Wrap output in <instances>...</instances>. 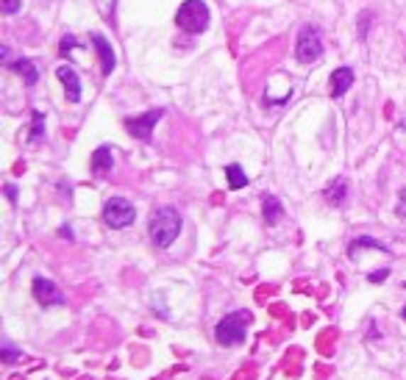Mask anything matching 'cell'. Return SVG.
<instances>
[{
	"label": "cell",
	"mask_w": 406,
	"mask_h": 380,
	"mask_svg": "<svg viewBox=\"0 0 406 380\" xmlns=\"http://www.w3.org/2000/svg\"><path fill=\"white\" fill-rule=\"evenodd\" d=\"M148 233H150V242L156 247H162V250L170 247L178 239V233H181V214L172 206L156 208L150 214V220H148Z\"/></svg>",
	"instance_id": "obj_1"
},
{
	"label": "cell",
	"mask_w": 406,
	"mask_h": 380,
	"mask_svg": "<svg viewBox=\"0 0 406 380\" xmlns=\"http://www.w3.org/2000/svg\"><path fill=\"white\" fill-rule=\"evenodd\" d=\"M248 325H251V311H231L217 322L214 328V339L223 347H237L248 336Z\"/></svg>",
	"instance_id": "obj_2"
},
{
	"label": "cell",
	"mask_w": 406,
	"mask_h": 380,
	"mask_svg": "<svg viewBox=\"0 0 406 380\" xmlns=\"http://www.w3.org/2000/svg\"><path fill=\"white\" fill-rule=\"evenodd\" d=\"M178 28L187 33H201L209 28V9L203 0H184L175 11Z\"/></svg>",
	"instance_id": "obj_3"
},
{
	"label": "cell",
	"mask_w": 406,
	"mask_h": 380,
	"mask_svg": "<svg viewBox=\"0 0 406 380\" xmlns=\"http://www.w3.org/2000/svg\"><path fill=\"white\" fill-rule=\"evenodd\" d=\"M134 220H136V211L126 197H111V200H106V206H103V222H106L109 228L120 230V228H128Z\"/></svg>",
	"instance_id": "obj_4"
},
{
	"label": "cell",
	"mask_w": 406,
	"mask_h": 380,
	"mask_svg": "<svg viewBox=\"0 0 406 380\" xmlns=\"http://www.w3.org/2000/svg\"><path fill=\"white\" fill-rule=\"evenodd\" d=\"M295 56L301 64H314L323 56V36L317 26H306L301 36H298V45H295Z\"/></svg>",
	"instance_id": "obj_5"
},
{
	"label": "cell",
	"mask_w": 406,
	"mask_h": 380,
	"mask_svg": "<svg viewBox=\"0 0 406 380\" xmlns=\"http://www.w3.org/2000/svg\"><path fill=\"white\" fill-rule=\"evenodd\" d=\"M165 117V111L162 108H153V111H148V114H142V117H131V120H126V128H128V133L136 136V139H142V142H148L150 139V133H153V128L156 123Z\"/></svg>",
	"instance_id": "obj_6"
},
{
	"label": "cell",
	"mask_w": 406,
	"mask_h": 380,
	"mask_svg": "<svg viewBox=\"0 0 406 380\" xmlns=\"http://www.w3.org/2000/svg\"><path fill=\"white\" fill-rule=\"evenodd\" d=\"M34 297L39 306H65V294L59 291V286L48 278H34Z\"/></svg>",
	"instance_id": "obj_7"
},
{
	"label": "cell",
	"mask_w": 406,
	"mask_h": 380,
	"mask_svg": "<svg viewBox=\"0 0 406 380\" xmlns=\"http://www.w3.org/2000/svg\"><path fill=\"white\" fill-rule=\"evenodd\" d=\"M56 75H59V81L65 84V92H67L70 103H78V100H81V81H78V72H75L70 64H62V67L56 69Z\"/></svg>",
	"instance_id": "obj_8"
},
{
	"label": "cell",
	"mask_w": 406,
	"mask_h": 380,
	"mask_svg": "<svg viewBox=\"0 0 406 380\" xmlns=\"http://www.w3.org/2000/svg\"><path fill=\"white\" fill-rule=\"evenodd\" d=\"M353 86V69L351 67H339L331 72V97H342Z\"/></svg>",
	"instance_id": "obj_9"
},
{
	"label": "cell",
	"mask_w": 406,
	"mask_h": 380,
	"mask_svg": "<svg viewBox=\"0 0 406 380\" xmlns=\"http://www.w3.org/2000/svg\"><path fill=\"white\" fill-rule=\"evenodd\" d=\"M92 45H95V50H98V56H101L103 75H111V69H114V50H111V45L103 39L101 33H92Z\"/></svg>",
	"instance_id": "obj_10"
},
{
	"label": "cell",
	"mask_w": 406,
	"mask_h": 380,
	"mask_svg": "<svg viewBox=\"0 0 406 380\" xmlns=\"http://www.w3.org/2000/svg\"><path fill=\"white\" fill-rule=\"evenodd\" d=\"M111 167H114V159H111V147H98L95 153H92V172L103 178V175H109L111 172Z\"/></svg>",
	"instance_id": "obj_11"
},
{
	"label": "cell",
	"mask_w": 406,
	"mask_h": 380,
	"mask_svg": "<svg viewBox=\"0 0 406 380\" xmlns=\"http://www.w3.org/2000/svg\"><path fill=\"white\" fill-rule=\"evenodd\" d=\"M11 69L28 84V86H34L36 81H39V72H36L34 62H28V59H17V62H11Z\"/></svg>",
	"instance_id": "obj_12"
},
{
	"label": "cell",
	"mask_w": 406,
	"mask_h": 380,
	"mask_svg": "<svg viewBox=\"0 0 406 380\" xmlns=\"http://www.w3.org/2000/svg\"><path fill=\"white\" fill-rule=\"evenodd\" d=\"M365 247H371V250H381V253H387V247L378 242V239H371V236H359L356 242H351V247H348V255L351 258H356L359 250H365Z\"/></svg>",
	"instance_id": "obj_13"
},
{
	"label": "cell",
	"mask_w": 406,
	"mask_h": 380,
	"mask_svg": "<svg viewBox=\"0 0 406 380\" xmlns=\"http://www.w3.org/2000/svg\"><path fill=\"white\" fill-rule=\"evenodd\" d=\"M345 194H348V181H345V178H337L334 184H329L326 200L334 203V206H342V203H345Z\"/></svg>",
	"instance_id": "obj_14"
},
{
	"label": "cell",
	"mask_w": 406,
	"mask_h": 380,
	"mask_svg": "<svg viewBox=\"0 0 406 380\" xmlns=\"http://www.w3.org/2000/svg\"><path fill=\"white\" fill-rule=\"evenodd\" d=\"M262 208H265V220H268V225H275V222L284 217V208H281L278 197H273V194H268V197H265Z\"/></svg>",
	"instance_id": "obj_15"
},
{
	"label": "cell",
	"mask_w": 406,
	"mask_h": 380,
	"mask_svg": "<svg viewBox=\"0 0 406 380\" xmlns=\"http://www.w3.org/2000/svg\"><path fill=\"white\" fill-rule=\"evenodd\" d=\"M226 178H229V189H245L248 186V175L242 172L239 164H229L226 167Z\"/></svg>",
	"instance_id": "obj_16"
},
{
	"label": "cell",
	"mask_w": 406,
	"mask_h": 380,
	"mask_svg": "<svg viewBox=\"0 0 406 380\" xmlns=\"http://www.w3.org/2000/svg\"><path fill=\"white\" fill-rule=\"evenodd\" d=\"M42 133H45V114H42V111H34V128H31V133H28V142L42 139Z\"/></svg>",
	"instance_id": "obj_17"
},
{
	"label": "cell",
	"mask_w": 406,
	"mask_h": 380,
	"mask_svg": "<svg viewBox=\"0 0 406 380\" xmlns=\"http://www.w3.org/2000/svg\"><path fill=\"white\" fill-rule=\"evenodd\" d=\"M20 6H23V0H0L3 14H14V11H20Z\"/></svg>",
	"instance_id": "obj_18"
},
{
	"label": "cell",
	"mask_w": 406,
	"mask_h": 380,
	"mask_svg": "<svg viewBox=\"0 0 406 380\" xmlns=\"http://www.w3.org/2000/svg\"><path fill=\"white\" fill-rule=\"evenodd\" d=\"M17 358H23V352H20V350L9 347V345L3 347V361H6V364H11V361H17Z\"/></svg>",
	"instance_id": "obj_19"
},
{
	"label": "cell",
	"mask_w": 406,
	"mask_h": 380,
	"mask_svg": "<svg viewBox=\"0 0 406 380\" xmlns=\"http://www.w3.org/2000/svg\"><path fill=\"white\" fill-rule=\"evenodd\" d=\"M387 275H390V269H378V272H371V275H368V281H371V284H381V281H387Z\"/></svg>",
	"instance_id": "obj_20"
},
{
	"label": "cell",
	"mask_w": 406,
	"mask_h": 380,
	"mask_svg": "<svg viewBox=\"0 0 406 380\" xmlns=\"http://www.w3.org/2000/svg\"><path fill=\"white\" fill-rule=\"evenodd\" d=\"M72 48H75V39H72V36H65V39H62V48H59V50H62V56H67Z\"/></svg>",
	"instance_id": "obj_21"
},
{
	"label": "cell",
	"mask_w": 406,
	"mask_h": 380,
	"mask_svg": "<svg viewBox=\"0 0 406 380\" xmlns=\"http://www.w3.org/2000/svg\"><path fill=\"white\" fill-rule=\"evenodd\" d=\"M395 211H398V217H404L406 220V189L398 194V208H395Z\"/></svg>",
	"instance_id": "obj_22"
},
{
	"label": "cell",
	"mask_w": 406,
	"mask_h": 380,
	"mask_svg": "<svg viewBox=\"0 0 406 380\" xmlns=\"http://www.w3.org/2000/svg\"><path fill=\"white\" fill-rule=\"evenodd\" d=\"M6 197H9V203H17V189L11 184H6Z\"/></svg>",
	"instance_id": "obj_23"
},
{
	"label": "cell",
	"mask_w": 406,
	"mask_h": 380,
	"mask_svg": "<svg viewBox=\"0 0 406 380\" xmlns=\"http://www.w3.org/2000/svg\"><path fill=\"white\" fill-rule=\"evenodd\" d=\"M404 319H406V308H404Z\"/></svg>",
	"instance_id": "obj_24"
}]
</instances>
